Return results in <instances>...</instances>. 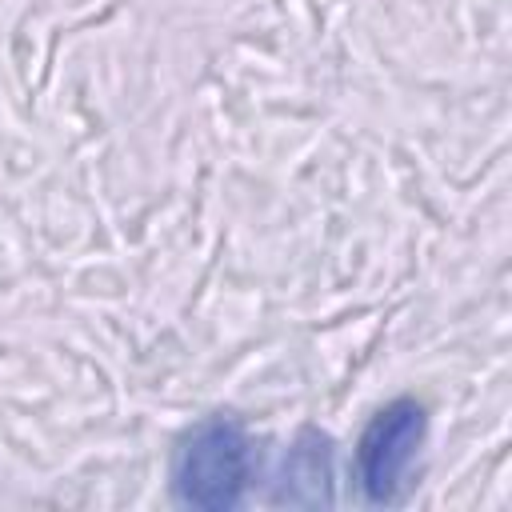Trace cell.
Returning <instances> with one entry per match:
<instances>
[{"instance_id":"3","label":"cell","mask_w":512,"mask_h":512,"mask_svg":"<svg viewBox=\"0 0 512 512\" xmlns=\"http://www.w3.org/2000/svg\"><path fill=\"white\" fill-rule=\"evenodd\" d=\"M272 504L288 508H332L336 504V448L320 428H300L280 456Z\"/></svg>"},{"instance_id":"2","label":"cell","mask_w":512,"mask_h":512,"mask_svg":"<svg viewBox=\"0 0 512 512\" xmlns=\"http://www.w3.org/2000/svg\"><path fill=\"white\" fill-rule=\"evenodd\" d=\"M424 436H428V408L412 396H396L368 416L352 448V480L364 504L392 508L404 500Z\"/></svg>"},{"instance_id":"1","label":"cell","mask_w":512,"mask_h":512,"mask_svg":"<svg viewBox=\"0 0 512 512\" xmlns=\"http://www.w3.org/2000/svg\"><path fill=\"white\" fill-rule=\"evenodd\" d=\"M256 480V444L236 412H212L180 432L168 460V488L180 508L232 512Z\"/></svg>"}]
</instances>
